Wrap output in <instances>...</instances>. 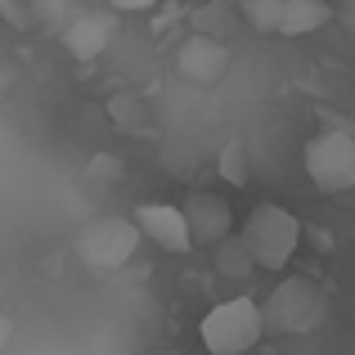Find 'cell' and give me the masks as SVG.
<instances>
[{
	"label": "cell",
	"instance_id": "cell-1",
	"mask_svg": "<svg viewBox=\"0 0 355 355\" xmlns=\"http://www.w3.org/2000/svg\"><path fill=\"white\" fill-rule=\"evenodd\" d=\"M261 333H266V320H261V306L252 297H230V302L211 306L198 324L207 355H243L261 342Z\"/></svg>",
	"mask_w": 355,
	"mask_h": 355
},
{
	"label": "cell",
	"instance_id": "cell-2",
	"mask_svg": "<svg viewBox=\"0 0 355 355\" xmlns=\"http://www.w3.org/2000/svg\"><path fill=\"white\" fill-rule=\"evenodd\" d=\"M243 243H248L252 261H257L261 270H284L288 261H293L297 243H302V225H297V216L288 207H275V202H261V207L248 211V220H243Z\"/></svg>",
	"mask_w": 355,
	"mask_h": 355
},
{
	"label": "cell",
	"instance_id": "cell-3",
	"mask_svg": "<svg viewBox=\"0 0 355 355\" xmlns=\"http://www.w3.org/2000/svg\"><path fill=\"white\" fill-rule=\"evenodd\" d=\"M306 175L320 193L355 189V135L351 130H320L306 144Z\"/></svg>",
	"mask_w": 355,
	"mask_h": 355
},
{
	"label": "cell",
	"instance_id": "cell-4",
	"mask_svg": "<svg viewBox=\"0 0 355 355\" xmlns=\"http://www.w3.org/2000/svg\"><path fill=\"white\" fill-rule=\"evenodd\" d=\"M261 320L275 333H315V324L324 320V297L311 279H284L261 306Z\"/></svg>",
	"mask_w": 355,
	"mask_h": 355
},
{
	"label": "cell",
	"instance_id": "cell-5",
	"mask_svg": "<svg viewBox=\"0 0 355 355\" xmlns=\"http://www.w3.org/2000/svg\"><path fill=\"white\" fill-rule=\"evenodd\" d=\"M139 248V225L121 216H99L77 234V257L90 270H121Z\"/></svg>",
	"mask_w": 355,
	"mask_h": 355
},
{
	"label": "cell",
	"instance_id": "cell-6",
	"mask_svg": "<svg viewBox=\"0 0 355 355\" xmlns=\"http://www.w3.org/2000/svg\"><path fill=\"white\" fill-rule=\"evenodd\" d=\"M225 68H230L225 41H216V36H207V32H193L189 41L175 50V72H180L184 81H193V86H216V81L225 77Z\"/></svg>",
	"mask_w": 355,
	"mask_h": 355
},
{
	"label": "cell",
	"instance_id": "cell-7",
	"mask_svg": "<svg viewBox=\"0 0 355 355\" xmlns=\"http://www.w3.org/2000/svg\"><path fill=\"white\" fill-rule=\"evenodd\" d=\"M135 225H139V239L157 243V248H166V252H189L193 248L184 207H171V202H144V207H135Z\"/></svg>",
	"mask_w": 355,
	"mask_h": 355
},
{
	"label": "cell",
	"instance_id": "cell-8",
	"mask_svg": "<svg viewBox=\"0 0 355 355\" xmlns=\"http://www.w3.org/2000/svg\"><path fill=\"white\" fill-rule=\"evenodd\" d=\"M184 220H189V239L216 248L220 239H230V225H234V211L220 193H189L184 202Z\"/></svg>",
	"mask_w": 355,
	"mask_h": 355
},
{
	"label": "cell",
	"instance_id": "cell-9",
	"mask_svg": "<svg viewBox=\"0 0 355 355\" xmlns=\"http://www.w3.org/2000/svg\"><path fill=\"white\" fill-rule=\"evenodd\" d=\"M113 32H117V23L108 14H77L72 23H63V45H68L72 59L90 63L113 45Z\"/></svg>",
	"mask_w": 355,
	"mask_h": 355
},
{
	"label": "cell",
	"instance_id": "cell-10",
	"mask_svg": "<svg viewBox=\"0 0 355 355\" xmlns=\"http://www.w3.org/2000/svg\"><path fill=\"white\" fill-rule=\"evenodd\" d=\"M329 18H333V5H324V0H284L279 36H311V32H320Z\"/></svg>",
	"mask_w": 355,
	"mask_h": 355
},
{
	"label": "cell",
	"instance_id": "cell-11",
	"mask_svg": "<svg viewBox=\"0 0 355 355\" xmlns=\"http://www.w3.org/2000/svg\"><path fill=\"white\" fill-rule=\"evenodd\" d=\"M257 266L252 261V252H248V243H243V234L239 239H220L216 243V270L220 275H230V279H248V270Z\"/></svg>",
	"mask_w": 355,
	"mask_h": 355
},
{
	"label": "cell",
	"instance_id": "cell-12",
	"mask_svg": "<svg viewBox=\"0 0 355 355\" xmlns=\"http://www.w3.org/2000/svg\"><path fill=\"white\" fill-rule=\"evenodd\" d=\"M279 14H284V0H243V18L261 36H279Z\"/></svg>",
	"mask_w": 355,
	"mask_h": 355
},
{
	"label": "cell",
	"instance_id": "cell-13",
	"mask_svg": "<svg viewBox=\"0 0 355 355\" xmlns=\"http://www.w3.org/2000/svg\"><path fill=\"white\" fill-rule=\"evenodd\" d=\"M193 27L220 41V36L239 32V18H234V9H230V5H207V9H198V14H193Z\"/></svg>",
	"mask_w": 355,
	"mask_h": 355
},
{
	"label": "cell",
	"instance_id": "cell-14",
	"mask_svg": "<svg viewBox=\"0 0 355 355\" xmlns=\"http://www.w3.org/2000/svg\"><path fill=\"white\" fill-rule=\"evenodd\" d=\"M248 171H252V162H248L243 139H230V144L220 148V175H225L230 184H248Z\"/></svg>",
	"mask_w": 355,
	"mask_h": 355
},
{
	"label": "cell",
	"instance_id": "cell-15",
	"mask_svg": "<svg viewBox=\"0 0 355 355\" xmlns=\"http://www.w3.org/2000/svg\"><path fill=\"white\" fill-rule=\"evenodd\" d=\"M32 9L45 18V23H63V14L72 9V0H32Z\"/></svg>",
	"mask_w": 355,
	"mask_h": 355
},
{
	"label": "cell",
	"instance_id": "cell-16",
	"mask_svg": "<svg viewBox=\"0 0 355 355\" xmlns=\"http://www.w3.org/2000/svg\"><path fill=\"white\" fill-rule=\"evenodd\" d=\"M333 14L342 18V27H347V32H355V0H338V5H333Z\"/></svg>",
	"mask_w": 355,
	"mask_h": 355
},
{
	"label": "cell",
	"instance_id": "cell-17",
	"mask_svg": "<svg viewBox=\"0 0 355 355\" xmlns=\"http://www.w3.org/2000/svg\"><path fill=\"white\" fill-rule=\"evenodd\" d=\"M113 9H126V14H139V9H153L157 0H108Z\"/></svg>",
	"mask_w": 355,
	"mask_h": 355
},
{
	"label": "cell",
	"instance_id": "cell-18",
	"mask_svg": "<svg viewBox=\"0 0 355 355\" xmlns=\"http://www.w3.org/2000/svg\"><path fill=\"white\" fill-rule=\"evenodd\" d=\"M5 342H9V320L0 315V347H5Z\"/></svg>",
	"mask_w": 355,
	"mask_h": 355
}]
</instances>
